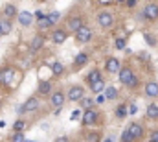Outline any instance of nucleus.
Segmentation results:
<instances>
[{
    "mask_svg": "<svg viewBox=\"0 0 158 142\" xmlns=\"http://www.w3.org/2000/svg\"><path fill=\"white\" fill-rule=\"evenodd\" d=\"M66 98H68L70 102H81V100L85 98V89H83L81 85H74V87H70Z\"/></svg>",
    "mask_w": 158,
    "mask_h": 142,
    "instance_id": "nucleus-1",
    "label": "nucleus"
},
{
    "mask_svg": "<svg viewBox=\"0 0 158 142\" xmlns=\"http://www.w3.org/2000/svg\"><path fill=\"white\" fill-rule=\"evenodd\" d=\"M98 24H99L101 28H112V24H114V17H112V13H109V11H101V13L98 15Z\"/></svg>",
    "mask_w": 158,
    "mask_h": 142,
    "instance_id": "nucleus-2",
    "label": "nucleus"
},
{
    "mask_svg": "<svg viewBox=\"0 0 158 142\" xmlns=\"http://www.w3.org/2000/svg\"><path fill=\"white\" fill-rule=\"evenodd\" d=\"M143 15H145V20H156L158 19V4L156 2H151L143 7Z\"/></svg>",
    "mask_w": 158,
    "mask_h": 142,
    "instance_id": "nucleus-3",
    "label": "nucleus"
},
{
    "mask_svg": "<svg viewBox=\"0 0 158 142\" xmlns=\"http://www.w3.org/2000/svg\"><path fill=\"white\" fill-rule=\"evenodd\" d=\"M13 74H15L13 67H4L0 70V85H9L13 81Z\"/></svg>",
    "mask_w": 158,
    "mask_h": 142,
    "instance_id": "nucleus-4",
    "label": "nucleus"
},
{
    "mask_svg": "<svg viewBox=\"0 0 158 142\" xmlns=\"http://www.w3.org/2000/svg\"><path fill=\"white\" fill-rule=\"evenodd\" d=\"M50 104L55 107V109H61L64 105V92L63 91H55L50 94Z\"/></svg>",
    "mask_w": 158,
    "mask_h": 142,
    "instance_id": "nucleus-5",
    "label": "nucleus"
},
{
    "mask_svg": "<svg viewBox=\"0 0 158 142\" xmlns=\"http://www.w3.org/2000/svg\"><path fill=\"white\" fill-rule=\"evenodd\" d=\"M105 70L109 72V74H119V70H121L119 59H116V57H109V59L105 61Z\"/></svg>",
    "mask_w": 158,
    "mask_h": 142,
    "instance_id": "nucleus-6",
    "label": "nucleus"
},
{
    "mask_svg": "<svg viewBox=\"0 0 158 142\" xmlns=\"http://www.w3.org/2000/svg\"><path fill=\"white\" fill-rule=\"evenodd\" d=\"M96 120H98V111H96V109H88V111L83 113V126H85V127L96 124Z\"/></svg>",
    "mask_w": 158,
    "mask_h": 142,
    "instance_id": "nucleus-7",
    "label": "nucleus"
},
{
    "mask_svg": "<svg viewBox=\"0 0 158 142\" xmlns=\"http://www.w3.org/2000/svg\"><path fill=\"white\" fill-rule=\"evenodd\" d=\"M129 131H131L132 139L136 142V140H140L142 135H143V126H142L140 122H131V124H129Z\"/></svg>",
    "mask_w": 158,
    "mask_h": 142,
    "instance_id": "nucleus-8",
    "label": "nucleus"
},
{
    "mask_svg": "<svg viewBox=\"0 0 158 142\" xmlns=\"http://www.w3.org/2000/svg\"><path fill=\"white\" fill-rule=\"evenodd\" d=\"M118 76H119V81H121L125 87H129V83H131V81H132V78H134V72L131 70L129 67H123V69L119 70Z\"/></svg>",
    "mask_w": 158,
    "mask_h": 142,
    "instance_id": "nucleus-9",
    "label": "nucleus"
},
{
    "mask_svg": "<svg viewBox=\"0 0 158 142\" xmlns=\"http://www.w3.org/2000/svg\"><path fill=\"white\" fill-rule=\"evenodd\" d=\"M17 19H19V24L24 26V28H28V26L33 24V13H30V11H20Z\"/></svg>",
    "mask_w": 158,
    "mask_h": 142,
    "instance_id": "nucleus-10",
    "label": "nucleus"
},
{
    "mask_svg": "<svg viewBox=\"0 0 158 142\" xmlns=\"http://www.w3.org/2000/svg\"><path fill=\"white\" fill-rule=\"evenodd\" d=\"M76 39H77V42H88L92 39V30L88 26H83L77 33H76Z\"/></svg>",
    "mask_w": 158,
    "mask_h": 142,
    "instance_id": "nucleus-11",
    "label": "nucleus"
},
{
    "mask_svg": "<svg viewBox=\"0 0 158 142\" xmlns=\"http://www.w3.org/2000/svg\"><path fill=\"white\" fill-rule=\"evenodd\" d=\"M83 26H85V24H83V19H81V17H72V19H68V30H70V32L77 33Z\"/></svg>",
    "mask_w": 158,
    "mask_h": 142,
    "instance_id": "nucleus-12",
    "label": "nucleus"
},
{
    "mask_svg": "<svg viewBox=\"0 0 158 142\" xmlns=\"http://www.w3.org/2000/svg\"><path fill=\"white\" fill-rule=\"evenodd\" d=\"M37 107H39V100H37L35 96H31V98H28V100L22 104V111H24V113H33Z\"/></svg>",
    "mask_w": 158,
    "mask_h": 142,
    "instance_id": "nucleus-13",
    "label": "nucleus"
},
{
    "mask_svg": "<svg viewBox=\"0 0 158 142\" xmlns=\"http://www.w3.org/2000/svg\"><path fill=\"white\" fill-rule=\"evenodd\" d=\"M145 94H147V98H156L158 96V83L156 81H147L145 83Z\"/></svg>",
    "mask_w": 158,
    "mask_h": 142,
    "instance_id": "nucleus-14",
    "label": "nucleus"
},
{
    "mask_svg": "<svg viewBox=\"0 0 158 142\" xmlns=\"http://www.w3.org/2000/svg\"><path fill=\"white\" fill-rule=\"evenodd\" d=\"M66 37H68V33H66L64 30H55V32L52 33V37H50V39H52L55 44H63V42L66 41Z\"/></svg>",
    "mask_w": 158,
    "mask_h": 142,
    "instance_id": "nucleus-15",
    "label": "nucleus"
},
{
    "mask_svg": "<svg viewBox=\"0 0 158 142\" xmlns=\"http://www.w3.org/2000/svg\"><path fill=\"white\" fill-rule=\"evenodd\" d=\"M103 78H101V72L98 70V69H94V70L88 72V76H86V83L88 85H94V83H98V81H101Z\"/></svg>",
    "mask_w": 158,
    "mask_h": 142,
    "instance_id": "nucleus-16",
    "label": "nucleus"
},
{
    "mask_svg": "<svg viewBox=\"0 0 158 142\" xmlns=\"http://www.w3.org/2000/svg\"><path fill=\"white\" fill-rule=\"evenodd\" d=\"M42 44H44V37L40 35V33H37V35L31 39V42H30V50L31 52H37Z\"/></svg>",
    "mask_w": 158,
    "mask_h": 142,
    "instance_id": "nucleus-17",
    "label": "nucleus"
},
{
    "mask_svg": "<svg viewBox=\"0 0 158 142\" xmlns=\"http://www.w3.org/2000/svg\"><path fill=\"white\" fill-rule=\"evenodd\" d=\"M11 30H13V24H11V20H7V19H2V20H0V33H2V35H7V33H11Z\"/></svg>",
    "mask_w": 158,
    "mask_h": 142,
    "instance_id": "nucleus-18",
    "label": "nucleus"
},
{
    "mask_svg": "<svg viewBox=\"0 0 158 142\" xmlns=\"http://www.w3.org/2000/svg\"><path fill=\"white\" fill-rule=\"evenodd\" d=\"M86 63H88V55L85 52H79L77 55L74 57V67H77V69L83 67V65H86Z\"/></svg>",
    "mask_w": 158,
    "mask_h": 142,
    "instance_id": "nucleus-19",
    "label": "nucleus"
},
{
    "mask_svg": "<svg viewBox=\"0 0 158 142\" xmlns=\"http://www.w3.org/2000/svg\"><path fill=\"white\" fill-rule=\"evenodd\" d=\"M15 15L19 17V13H17V7H15L13 4H6V6H4V17L9 20V19H11V17H15Z\"/></svg>",
    "mask_w": 158,
    "mask_h": 142,
    "instance_id": "nucleus-20",
    "label": "nucleus"
},
{
    "mask_svg": "<svg viewBox=\"0 0 158 142\" xmlns=\"http://www.w3.org/2000/svg\"><path fill=\"white\" fill-rule=\"evenodd\" d=\"M52 92V83L50 81H40L39 83V94L40 96H48Z\"/></svg>",
    "mask_w": 158,
    "mask_h": 142,
    "instance_id": "nucleus-21",
    "label": "nucleus"
},
{
    "mask_svg": "<svg viewBox=\"0 0 158 142\" xmlns=\"http://www.w3.org/2000/svg\"><path fill=\"white\" fill-rule=\"evenodd\" d=\"M79 104H81V107H83L85 111H88V109H94V105H96V100H94V98H90V96H85Z\"/></svg>",
    "mask_w": 158,
    "mask_h": 142,
    "instance_id": "nucleus-22",
    "label": "nucleus"
},
{
    "mask_svg": "<svg viewBox=\"0 0 158 142\" xmlns=\"http://www.w3.org/2000/svg\"><path fill=\"white\" fill-rule=\"evenodd\" d=\"M127 114H129V107L125 105V104H121V105L116 107V118H118V120H123Z\"/></svg>",
    "mask_w": 158,
    "mask_h": 142,
    "instance_id": "nucleus-23",
    "label": "nucleus"
},
{
    "mask_svg": "<svg viewBox=\"0 0 158 142\" xmlns=\"http://www.w3.org/2000/svg\"><path fill=\"white\" fill-rule=\"evenodd\" d=\"M145 114H147L149 118H153V120H158V105H156V104H149Z\"/></svg>",
    "mask_w": 158,
    "mask_h": 142,
    "instance_id": "nucleus-24",
    "label": "nucleus"
},
{
    "mask_svg": "<svg viewBox=\"0 0 158 142\" xmlns=\"http://www.w3.org/2000/svg\"><path fill=\"white\" fill-rule=\"evenodd\" d=\"M90 89H92V92H94V94H99L101 91H105V89H107V85H105V81L101 79V81H98V83L90 85Z\"/></svg>",
    "mask_w": 158,
    "mask_h": 142,
    "instance_id": "nucleus-25",
    "label": "nucleus"
},
{
    "mask_svg": "<svg viewBox=\"0 0 158 142\" xmlns=\"http://www.w3.org/2000/svg\"><path fill=\"white\" fill-rule=\"evenodd\" d=\"M37 26H39L40 30H46V28H50V26H52V22H50V19H48V15H44V17H40L39 20H37Z\"/></svg>",
    "mask_w": 158,
    "mask_h": 142,
    "instance_id": "nucleus-26",
    "label": "nucleus"
},
{
    "mask_svg": "<svg viewBox=\"0 0 158 142\" xmlns=\"http://www.w3.org/2000/svg\"><path fill=\"white\" fill-rule=\"evenodd\" d=\"M105 98H107V100H116V98H118V91H116L114 87H107V89H105Z\"/></svg>",
    "mask_w": 158,
    "mask_h": 142,
    "instance_id": "nucleus-27",
    "label": "nucleus"
},
{
    "mask_svg": "<svg viewBox=\"0 0 158 142\" xmlns=\"http://www.w3.org/2000/svg\"><path fill=\"white\" fill-rule=\"evenodd\" d=\"M63 72H64V67H63V63L55 61V63L52 65V74H53V76H61Z\"/></svg>",
    "mask_w": 158,
    "mask_h": 142,
    "instance_id": "nucleus-28",
    "label": "nucleus"
},
{
    "mask_svg": "<svg viewBox=\"0 0 158 142\" xmlns=\"http://www.w3.org/2000/svg\"><path fill=\"white\" fill-rule=\"evenodd\" d=\"M119 140L121 142H134V139H132V135H131V131H129V126L121 131V137H119Z\"/></svg>",
    "mask_w": 158,
    "mask_h": 142,
    "instance_id": "nucleus-29",
    "label": "nucleus"
},
{
    "mask_svg": "<svg viewBox=\"0 0 158 142\" xmlns=\"http://www.w3.org/2000/svg\"><path fill=\"white\" fill-rule=\"evenodd\" d=\"M85 142H101V137H99V133H96V131H90V133L85 137Z\"/></svg>",
    "mask_w": 158,
    "mask_h": 142,
    "instance_id": "nucleus-30",
    "label": "nucleus"
},
{
    "mask_svg": "<svg viewBox=\"0 0 158 142\" xmlns=\"http://www.w3.org/2000/svg\"><path fill=\"white\" fill-rule=\"evenodd\" d=\"M24 127H26V122H24V120H17V122L13 124V131H15V133H22Z\"/></svg>",
    "mask_w": 158,
    "mask_h": 142,
    "instance_id": "nucleus-31",
    "label": "nucleus"
},
{
    "mask_svg": "<svg viewBox=\"0 0 158 142\" xmlns=\"http://www.w3.org/2000/svg\"><path fill=\"white\" fill-rule=\"evenodd\" d=\"M143 39H145V42L149 44V46H156V37L151 35V33H143Z\"/></svg>",
    "mask_w": 158,
    "mask_h": 142,
    "instance_id": "nucleus-32",
    "label": "nucleus"
},
{
    "mask_svg": "<svg viewBox=\"0 0 158 142\" xmlns=\"http://www.w3.org/2000/svg\"><path fill=\"white\" fill-rule=\"evenodd\" d=\"M59 17H61V15H59L57 11H52V13H48V19H50V22H52V26H53V24L59 20Z\"/></svg>",
    "mask_w": 158,
    "mask_h": 142,
    "instance_id": "nucleus-33",
    "label": "nucleus"
},
{
    "mask_svg": "<svg viewBox=\"0 0 158 142\" xmlns=\"http://www.w3.org/2000/svg\"><path fill=\"white\" fill-rule=\"evenodd\" d=\"M125 46H127V41H125L123 37H118V39H116V48H118V50H123Z\"/></svg>",
    "mask_w": 158,
    "mask_h": 142,
    "instance_id": "nucleus-34",
    "label": "nucleus"
},
{
    "mask_svg": "<svg viewBox=\"0 0 158 142\" xmlns=\"http://www.w3.org/2000/svg\"><path fill=\"white\" fill-rule=\"evenodd\" d=\"M11 142H26V139H24V135H22V133H13Z\"/></svg>",
    "mask_w": 158,
    "mask_h": 142,
    "instance_id": "nucleus-35",
    "label": "nucleus"
},
{
    "mask_svg": "<svg viewBox=\"0 0 158 142\" xmlns=\"http://www.w3.org/2000/svg\"><path fill=\"white\" fill-rule=\"evenodd\" d=\"M105 100H107V98H105V94H98V96H96V105L105 104Z\"/></svg>",
    "mask_w": 158,
    "mask_h": 142,
    "instance_id": "nucleus-36",
    "label": "nucleus"
},
{
    "mask_svg": "<svg viewBox=\"0 0 158 142\" xmlns=\"http://www.w3.org/2000/svg\"><path fill=\"white\" fill-rule=\"evenodd\" d=\"M136 113H138V105L136 104H131L129 105V114H136Z\"/></svg>",
    "mask_w": 158,
    "mask_h": 142,
    "instance_id": "nucleus-37",
    "label": "nucleus"
},
{
    "mask_svg": "<svg viewBox=\"0 0 158 142\" xmlns=\"http://www.w3.org/2000/svg\"><path fill=\"white\" fill-rule=\"evenodd\" d=\"M81 114H83V111L76 109V111H72V116H70V118H72V120H77L79 116H81Z\"/></svg>",
    "mask_w": 158,
    "mask_h": 142,
    "instance_id": "nucleus-38",
    "label": "nucleus"
},
{
    "mask_svg": "<svg viewBox=\"0 0 158 142\" xmlns=\"http://www.w3.org/2000/svg\"><path fill=\"white\" fill-rule=\"evenodd\" d=\"M125 6H127V7H136L138 2H136V0H129V2H125Z\"/></svg>",
    "mask_w": 158,
    "mask_h": 142,
    "instance_id": "nucleus-39",
    "label": "nucleus"
},
{
    "mask_svg": "<svg viewBox=\"0 0 158 142\" xmlns=\"http://www.w3.org/2000/svg\"><path fill=\"white\" fill-rule=\"evenodd\" d=\"M136 85H138V78H136V76H134V78H132V81H131V83H129V89H134V87H136Z\"/></svg>",
    "mask_w": 158,
    "mask_h": 142,
    "instance_id": "nucleus-40",
    "label": "nucleus"
},
{
    "mask_svg": "<svg viewBox=\"0 0 158 142\" xmlns=\"http://www.w3.org/2000/svg\"><path fill=\"white\" fill-rule=\"evenodd\" d=\"M151 142H158V131H153L151 133Z\"/></svg>",
    "mask_w": 158,
    "mask_h": 142,
    "instance_id": "nucleus-41",
    "label": "nucleus"
},
{
    "mask_svg": "<svg viewBox=\"0 0 158 142\" xmlns=\"http://www.w3.org/2000/svg\"><path fill=\"white\" fill-rule=\"evenodd\" d=\"M55 142H70V139H68V137H57Z\"/></svg>",
    "mask_w": 158,
    "mask_h": 142,
    "instance_id": "nucleus-42",
    "label": "nucleus"
},
{
    "mask_svg": "<svg viewBox=\"0 0 158 142\" xmlns=\"http://www.w3.org/2000/svg\"><path fill=\"white\" fill-rule=\"evenodd\" d=\"M103 142H114V140H112V139L109 137V139H105V140H103Z\"/></svg>",
    "mask_w": 158,
    "mask_h": 142,
    "instance_id": "nucleus-43",
    "label": "nucleus"
},
{
    "mask_svg": "<svg viewBox=\"0 0 158 142\" xmlns=\"http://www.w3.org/2000/svg\"><path fill=\"white\" fill-rule=\"evenodd\" d=\"M26 142H37V140H26Z\"/></svg>",
    "mask_w": 158,
    "mask_h": 142,
    "instance_id": "nucleus-44",
    "label": "nucleus"
},
{
    "mask_svg": "<svg viewBox=\"0 0 158 142\" xmlns=\"http://www.w3.org/2000/svg\"><path fill=\"white\" fill-rule=\"evenodd\" d=\"M0 109H2V102H0Z\"/></svg>",
    "mask_w": 158,
    "mask_h": 142,
    "instance_id": "nucleus-45",
    "label": "nucleus"
},
{
    "mask_svg": "<svg viewBox=\"0 0 158 142\" xmlns=\"http://www.w3.org/2000/svg\"><path fill=\"white\" fill-rule=\"evenodd\" d=\"M0 37H2V33H0Z\"/></svg>",
    "mask_w": 158,
    "mask_h": 142,
    "instance_id": "nucleus-46",
    "label": "nucleus"
}]
</instances>
